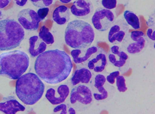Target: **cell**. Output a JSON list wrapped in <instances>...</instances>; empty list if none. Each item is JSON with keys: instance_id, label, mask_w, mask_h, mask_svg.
Returning <instances> with one entry per match:
<instances>
[{"instance_id": "obj_1", "label": "cell", "mask_w": 155, "mask_h": 114, "mask_svg": "<svg viewBox=\"0 0 155 114\" xmlns=\"http://www.w3.org/2000/svg\"><path fill=\"white\" fill-rule=\"evenodd\" d=\"M37 75L49 84H57L66 80L73 68L71 57L63 51H46L37 56L35 63Z\"/></svg>"}, {"instance_id": "obj_2", "label": "cell", "mask_w": 155, "mask_h": 114, "mask_svg": "<svg viewBox=\"0 0 155 114\" xmlns=\"http://www.w3.org/2000/svg\"><path fill=\"white\" fill-rule=\"evenodd\" d=\"M45 88L44 84L37 75L28 73L17 79L15 94L25 104L33 105L42 97Z\"/></svg>"}, {"instance_id": "obj_3", "label": "cell", "mask_w": 155, "mask_h": 114, "mask_svg": "<svg viewBox=\"0 0 155 114\" xmlns=\"http://www.w3.org/2000/svg\"><path fill=\"white\" fill-rule=\"evenodd\" d=\"M30 65L28 55L21 50L0 54V76L17 80L23 75Z\"/></svg>"}, {"instance_id": "obj_4", "label": "cell", "mask_w": 155, "mask_h": 114, "mask_svg": "<svg viewBox=\"0 0 155 114\" xmlns=\"http://www.w3.org/2000/svg\"><path fill=\"white\" fill-rule=\"evenodd\" d=\"M92 26L82 20H74L68 24L65 31L66 45L74 49H84L91 45L94 40Z\"/></svg>"}, {"instance_id": "obj_5", "label": "cell", "mask_w": 155, "mask_h": 114, "mask_svg": "<svg viewBox=\"0 0 155 114\" xmlns=\"http://www.w3.org/2000/svg\"><path fill=\"white\" fill-rule=\"evenodd\" d=\"M25 37V31L13 19L0 21V51H9L20 45Z\"/></svg>"}, {"instance_id": "obj_6", "label": "cell", "mask_w": 155, "mask_h": 114, "mask_svg": "<svg viewBox=\"0 0 155 114\" xmlns=\"http://www.w3.org/2000/svg\"><path fill=\"white\" fill-rule=\"evenodd\" d=\"M114 15L110 10L99 7L96 10L92 18L94 28L99 32L108 30L114 23Z\"/></svg>"}, {"instance_id": "obj_7", "label": "cell", "mask_w": 155, "mask_h": 114, "mask_svg": "<svg viewBox=\"0 0 155 114\" xmlns=\"http://www.w3.org/2000/svg\"><path fill=\"white\" fill-rule=\"evenodd\" d=\"M17 19L23 28L30 31L37 30L39 28V23L41 21L37 13L34 10L29 8L20 11Z\"/></svg>"}, {"instance_id": "obj_8", "label": "cell", "mask_w": 155, "mask_h": 114, "mask_svg": "<svg viewBox=\"0 0 155 114\" xmlns=\"http://www.w3.org/2000/svg\"><path fill=\"white\" fill-rule=\"evenodd\" d=\"M93 101L92 91L87 86L80 85L72 90L70 96V102L72 104L77 102L82 104L87 105Z\"/></svg>"}, {"instance_id": "obj_9", "label": "cell", "mask_w": 155, "mask_h": 114, "mask_svg": "<svg viewBox=\"0 0 155 114\" xmlns=\"http://www.w3.org/2000/svg\"><path fill=\"white\" fill-rule=\"evenodd\" d=\"M70 93V89L66 85H61L57 91L51 88L48 89L45 94V97L54 105L61 104L64 102Z\"/></svg>"}, {"instance_id": "obj_10", "label": "cell", "mask_w": 155, "mask_h": 114, "mask_svg": "<svg viewBox=\"0 0 155 114\" xmlns=\"http://www.w3.org/2000/svg\"><path fill=\"white\" fill-rule=\"evenodd\" d=\"M71 11L74 16L86 19L93 13L94 7L90 0H76L74 2Z\"/></svg>"}, {"instance_id": "obj_11", "label": "cell", "mask_w": 155, "mask_h": 114, "mask_svg": "<svg viewBox=\"0 0 155 114\" xmlns=\"http://www.w3.org/2000/svg\"><path fill=\"white\" fill-rule=\"evenodd\" d=\"M144 36V34L141 31H133L131 33L130 38L133 42L129 43L127 47V50L129 53H138L143 49L146 43Z\"/></svg>"}, {"instance_id": "obj_12", "label": "cell", "mask_w": 155, "mask_h": 114, "mask_svg": "<svg viewBox=\"0 0 155 114\" xmlns=\"http://www.w3.org/2000/svg\"><path fill=\"white\" fill-rule=\"evenodd\" d=\"M97 52V47L93 46L88 48L74 49L71 52V55L74 62L80 64L87 61L91 55Z\"/></svg>"}, {"instance_id": "obj_13", "label": "cell", "mask_w": 155, "mask_h": 114, "mask_svg": "<svg viewBox=\"0 0 155 114\" xmlns=\"http://www.w3.org/2000/svg\"><path fill=\"white\" fill-rule=\"evenodd\" d=\"M119 47L117 45H114L111 48L112 54L108 55L109 62L116 67H123L125 64L128 59V55L123 51H119Z\"/></svg>"}, {"instance_id": "obj_14", "label": "cell", "mask_w": 155, "mask_h": 114, "mask_svg": "<svg viewBox=\"0 0 155 114\" xmlns=\"http://www.w3.org/2000/svg\"><path fill=\"white\" fill-rule=\"evenodd\" d=\"M47 48L46 44L37 35L29 38V52L32 57L38 56L42 53Z\"/></svg>"}, {"instance_id": "obj_15", "label": "cell", "mask_w": 155, "mask_h": 114, "mask_svg": "<svg viewBox=\"0 0 155 114\" xmlns=\"http://www.w3.org/2000/svg\"><path fill=\"white\" fill-rule=\"evenodd\" d=\"M71 17L70 9L67 6L61 5L55 8L53 13L52 18L57 24L63 25L69 22Z\"/></svg>"}, {"instance_id": "obj_16", "label": "cell", "mask_w": 155, "mask_h": 114, "mask_svg": "<svg viewBox=\"0 0 155 114\" xmlns=\"http://www.w3.org/2000/svg\"><path fill=\"white\" fill-rule=\"evenodd\" d=\"M25 108L15 99H11L0 102V111L6 114H15L18 112H23Z\"/></svg>"}, {"instance_id": "obj_17", "label": "cell", "mask_w": 155, "mask_h": 114, "mask_svg": "<svg viewBox=\"0 0 155 114\" xmlns=\"http://www.w3.org/2000/svg\"><path fill=\"white\" fill-rule=\"evenodd\" d=\"M92 76V73L88 69L85 68H80L74 72L71 79V82L73 86L80 83L87 84L90 82Z\"/></svg>"}, {"instance_id": "obj_18", "label": "cell", "mask_w": 155, "mask_h": 114, "mask_svg": "<svg viewBox=\"0 0 155 114\" xmlns=\"http://www.w3.org/2000/svg\"><path fill=\"white\" fill-rule=\"evenodd\" d=\"M106 81V79L103 75H97L95 77L94 86L100 93L99 94L94 93V98L97 101L105 100L108 97V92L104 87Z\"/></svg>"}, {"instance_id": "obj_19", "label": "cell", "mask_w": 155, "mask_h": 114, "mask_svg": "<svg viewBox=\"0 0 155 114\" xmlns=\"http://www.w3.org/2000/svg\"><path fill=\"white\" fill-rule=\"evenodd\" d=\"M107 63L106 56L104 53H99L94 58L88 62L87 66L89 69L96 72H103Z\"/></svg>"}, {"instance_id": "obj_20", "label": "cell", "mask_w": 155, "mask_h": 114, "mask_svg": "<svg viewBox=\"0 0 155 114\" xmlns=\"http://www.w3.org/2000/svg\"><path fill=\"white\" fill-rule=\"evenodd\" d=\"M126 32L119 25H114L109 30L108 34V41L111 43H120L124 40Z\"/></svg>"}, {"instance_id": "obj_21", "label": "cell", "mask_w": 155, "mask_h": 114, "mask_svg": "<svg viewBox=\"0 0 155 114\" xmlns=\"http://www.w3.org/2000/svg\"><path fill=\"white\" fill-rule=\"evenodd\" d=\"M124 18L128 25H131L135 30L140 28V21L138 16L133 12L126 11L124 12Z\"/></svg>"}, {"instance_id": "obj_22", "label": "cell", "mask_w": 155, "mask_h": 114, "mask_svg": "<svg viewBox=\"0 0 155 114\" xmlns=\"http://www.w3.org/2000/svg\"><path fill=\"white\" fill-rule=\"evenodd\" d=\"M39 37L46 44H52L54 40L53 35L50 32L49 29L43 25L40 29L39 33Z\"/></svg>"}, {"instance_id": "obj_23", "label": "cell", "mask_w": 155, "mask_h": 114, "mask_svg": "<svg viewBox=\"0 0 155 114\" xmlns=\"http://www.w3.org/2000/svg\"><path fill=\"white\" fill-rule=\"evenodd\" d=\"M125 82V79L123 75H119L116 78V86L120 92H125L127 90Z\"/></svg>"}, {"instance_id": "obj_24", "label": "cell", "mask_w": 155, "mask_h": 114, "mask_svg": "<svg viewBox=\"0 0 155 114\" xmlns=\"http://www.w3.org/2000/svg\"><path fill=\"white\" fill-rule=\"evenodd\" d=\"M34 6L37 8L48 7L52 4L53 0H30Z\"/></svg>"}, {"instance_id": "obj_25", "label": "cell", "mask_w": 155, "mask_h": 114, "mask_svg": "<svg viewBox=\"0 0 155 114\" xmlns=\"http://www.w3.org/2000/svg\"><path fill=\"white\" fill-rule=\"evenodd\" d=\"M117 0H102V5L105 9L111 10L117 6Z\"/></svg>"}, {"instance_id": "obj_26", "label": "cell", "mask_w": 155, "mask_h": 114, "mask_svg": "<svg viewBox=\"0 0 155 114\" xmlns=\"http://www.w3.org/2000/svg\"><path fill=\"white\" fill-rule=\"evenodd\" d=\"M119 74H120V72L119 71H115L111 73L109 75L107 76L106 79L109 83L111 84H114L115 82L116 78L119 75Z\"/></svg>"}, {"instance_id": "obj_27", "label": "cell", "mask_w": 155, "mask_h": 114, "mask_svg": "<svg viewBox=\"0 0 155 114\" xmlns=\"http://www.w3.org/2000/svg\"><path fill=\"white\" fill-rule=\"evenodd\" d=\"M49 12V8H48V7H43V8H41L39 9L37 11V13L41 20L42 21L46 17Z\"/></svg>"}, {"instance_id": "obj_28", "label": "cell", "mask_w": 155, "mask_h": 114, "mask_svg": "<svg viewBox=\"0 0 155 114\" xmlns=\"http://www.w3.org/2000/svg\"><path fill=\"white\" fill-rule=\"evenodd\" d=\"M54 113L60 112V113L61 114H67V106L66 105L63 104L60 105L54 108Z\"/></svg>"}, {"instance_id": "obj_29", "label": "cell", "mask_w": 155, "mask_h": 114, "mask_svg": "<svg viewBox=\"0 0 155 114\" xmlns=\"http://www.w3.org/2000/svg\"><path fill=\"white\" fill-rule=\"evenodd\" d=\"M147 35L151 40L154 41L155 40V32L153 31L152 29H148L147 31Z\"/></svg>"}, {"instance_id": "obj_30", "label": "cell", "mask_w": 155, "mask_h": 114, "mask_svg": "<svg viewBox=\"0 0 155 114\" xmlns=\"http://www.w3.org/2000/svg\"><path fill=\"white\" fill-rule=\"evenodd\" d=\"M11 0H0V8L2 9L8 5Z\"/></svg>"}, {"instance_id": "obj_31", "label": "cell", "mask_w": 155, "mask_h": 114, "mask_svg": "<svg viewBox=\"0 0 155 114\" xmlns=\"http://www.w3.org/2000/svg\"><path fill=\"white\" fill-rule=\"evenodd\" d=\"M17 5L20 6H23L26 4L27 0H14Z\"/></svg>"}, {"instance_id": "obj_32", "label": "cell", "mask_w": 155, "mask_h": 114, "mask_svg": "<svg viewBox=\"0 0 155 114\" xmlns=\"http://www.w3.org/2000/svg\"><path fill=\"white\" fill-rule=\"evenodd\" d=\"M69 113L70 114H76V112H75V110L74 108L71 107L70 109H69Z\"/></svg>"}, {"instance_id": "obj_33", "label": "cell", "mask_w": 155, "mask_h": 114, "mask_svg": "<svg viewBox=\"0 0 155 114\" xmlns=\"http://www.w3.org/2000/svg\"><path fill=\"white\" fill-rule=\"evenodd\" d=\"M72 0H60V2L63 3H68L70 2Z\"/></svg>"}, {"instance_id": "obj_34", "label": "cell", "mask_w": 155, "mask_h": 114, "mask_svg": "<svg viewBox=\"0 0 155 114\" xmlns=\"http://www.w3.org/2000/svg\"><path fill=\"white\" fill-rule=\"evenodd\" d=\"M2 15V12H1V10H0V17H1V15Z\"/></svg>"}]
</instances>
